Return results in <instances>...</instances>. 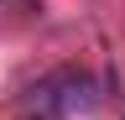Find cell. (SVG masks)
Returning <instances> with one entry per match:
<instances>
[{"mask_svg":"<svg viewBox=\"0 0 125 120\" xmlns=\"http://www.w3.org/2000/svg\"><path fill=\"white\" fill-rule=\"evenodd\" d=\"M83 110H94V78L78 73V68L47 73L26 94V115L31 120H68V115H83Z\"/></svg>","mask_w":125,"mask_h":120,"instance_id":"6da1fadb","label":"cell"}]
</instances>
